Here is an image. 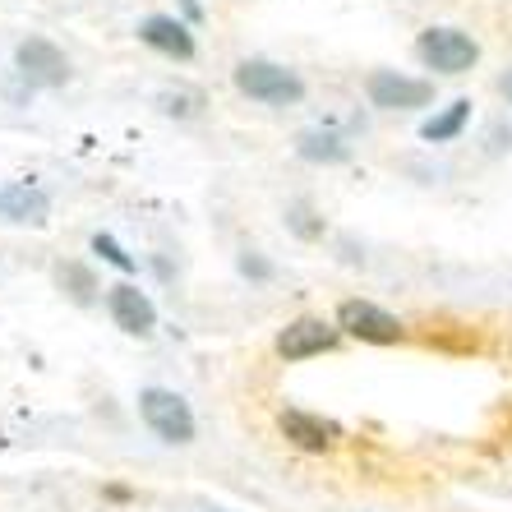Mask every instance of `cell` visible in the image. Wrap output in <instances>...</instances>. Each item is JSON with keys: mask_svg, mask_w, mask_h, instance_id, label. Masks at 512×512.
Instances as JSON below:
<instances>
[{"mask_svg": "<svg viewBox=\"0 0 512 512\" xmlns=\"http://www.w3.org/2000/svg\"><path fill=\"white\" fill-rule=\"evenodd\" d=\"M0 217H5V222H24V227H42V222L51 217L47 190H37V185H28V180L5 185V190H0Z\"/></svg>", "mask_w": 512, "mask_h": 512, "instance_id": "11", "label": "cell"}, {"mask_svg": "<svg viewBox=\"0 0 512 512\" xmlns=\"http://www.w3.org/2000/svg\"><path fill=\"white\" fill-rule=\"evenodd\" d=\"M107 310L120 333H130V337H148L157 328V305L148 300V291H139L134 282L107 286Z\"/></svg>", "mask_w": 512, "mask_h": 512, "instance_id": "8", "label": "cell"}, {"mask_svg": "<svg viewBox=\"0 0 512 512\" xmlns=\"http://www.w3.org/2000/svg\"><path fill=\"white\" fill-rule=\"evenodd\" d=\"M286 231L296 240H323V217H319V208H314L310 199H291L286 203Z\"/></svg>", "mask_w": 512, "mask_h": 512, "instance_id": "15", "label": "cell"}, {"mask_svg": "<svg viewBox=\"0 0 512 512\" xmlns=\"http://www.w3.org/2000/svg\"><path fill=\"white\" fill-rule=\"evenodd\" d=\"M416 56L434 74H466L476 70L480 42L471 33H462V28H425L416 37Z\"/></svg>", "mask_w": 512, "mask_h": 512, "instance_id": "3", "label": "cell"}, {"mask_svg": "<svg viewBox=\"0 0 512 512\" xmlns=\"http://www.w3.org/2000/svg\"><path fill=\"white\" fill-rule=\"evenodd\" d=\"M180 10H185V19H190V24H199V19H203V0H180Z\"/></svg>", "mask_w": 512, "mask_h": 512, "instance_id": "20", "label": "cell"}, {"mask_svg": "<svg viewBox=\"0 0 512 512\" xmlns=\"http://www.w3.org/2000/svg\"><path fill=\"white\" fill-rule=\"evenodd\" d=\"M236 268H240V277H250V282H273V263L263 259L259 250H240Z\"/></svg>", "mask_w": 512, "mask_h": 512, "instance_id": "18", "label": "cell"}, {"mask_svg": "<svg viewBox=\"0 0 512 512\" xmlns=\"http://www.w3.org/2000/svg\"><path fill=\"white\" fill-rule=\"evenodd\" d=\"M14 65H19V74L37 88H65L74 74L70 56H65L51 37H24V42L14 47Z\"/></svg>", "mask_w": 512, "mask_h": 512, "instance_id": "6", "label": "cell"}, {"mask_svg": "<svg viewBox=\"0 0 512 512\" xmlns=\"http://www.w3.org/2000/svg\"><path fill=\"white\" fill-rule=\"evenodd\" d=\"M139 42L143 47L162 51V56L171 60H190L194 56V33L185 19H176V14H148L139 24Z\"/></svg>", "mask_w": 512, "mask_h": 512, "instance_id": "10", "label": "cell"}, {"mask_svg": "<svg viewBox=\"0 0 512 512\" xmlns=\"http://www.w3.org/2000/svg\"><path fill=\"white\" fill-rule=\"evenodd\" d=\"M93 254H102V259H107L111 268H120V273H134V268H139V263H134V254H125V250L116 245V240L102 236V231L93 236Z\"/></svg>", "mask_w": 512, "mask_h": 512, "instance_id": "17", "label": "cell"}, {"mask_svg": "<svg viewBox=\"0 0 512 512\" xmlns=\"http://www.w3.org/2000/svg\"><path fill=\"white\" fill-rule=\"evenodd\" d=\"M365 97L379 111H420L434 102V84L416 79V74H402V70H374L365 79Z\"/></svg>", "mask_w": 512, "mask_h": 512, "instance_id": "5", "label": "cell"}, {"mask_svg": "<svg viewBox=\"0 0 512 512\" xmlns=\"http://www.w3.org/2000/svg\"><path fill=\"white\" fill-rule=\"evenodd\" d=\"M157 102H162L167 116H180V120H194L203 111V93H194V88H167Z\"/></svg>", "mask_w": 512, "mask_h": 512, "instance_id": "16", "label": "cell"}, {"mask_svg": "<svg viewBox=\"0 0 512 512\" xmlns=\"http://www.w3.org/2000/svg\"><path fill=\"white\" fill-rule=\"evenodd\" d=\"M231 84H236L240 97L263 102V107H296L300 97H305V79L296 70H286V65L263 60V56L240 60L236 70H231Z\"/></svg>", "mask_w": 512, "mask_h": 512, "instance_id": "1", "label": "cell"}, {"mask_svg": "<svg viewBox=\"0 0 512 512\" xmlns=\"http://www.w3.org/2000/svg\"><path fill=\"white\" fill-rule=\"evenodd\" d=\"M277 429L300 453H333V443H337V425H328L314 411H300V406H286L282 416H277Z\"/></svg>", "mask_w": 512, "mask_h": 512, "instance_id": "9", "label": "cell"}, {"mask_svg": "<svg viewBox=\"0 0 512 512\" xmlns=\"http://www.w3.org/2000/svg\"><path fill=\"white\" fill-rule=\"evenodd\" d=\"M56 286L74 300V305H97V291H107V286L97 282L93 268H88V263H79V259L56 263Z\"/></svg>", "mask_w": 512, "mask_h": 512, "instance_id": "14", "label": "cell"}, {"mask_svg": "<svg viewBox=\"0 0 512 512\" xmlns=\"http://www.w3.org/2000/svg\"><path fill=\"white\" fill-rule=\"evenodd\" d=\"M499 93H503V102L512 107V70H503V74H499Z\"/></svg>", "mask_w": 512, "mask_h": 512, "instance_id": "21", "label": "cell"}, {"mask_svg": "<svg viewBox=\"0 0 512 512\" xmlns=\"http://www.w3.org/2000/svg\"><path fill=\"white\" fill-rule=\"evenodd\" d=\"M337 328L370 346H397L406 337V323L397 314H388L383 305H374V300H342L337 305Z\"/></svg>", "mask_w": 512, "mask_h": 512, "instance_id": "4", "label": "cell"}, {"mask_svg": "<svg viewBox=\"0 0 512 512\" xmlns=\"http://www.w3.org/2000/svg\"><path fill=\"white\" fill-rule=\"evenodd\" d=\"M503 148H512V130L494 125V130H489V153H503Z\"/></svg>", "mask_w": 512, "mask_h": 512, "instance_id": "19", "label": "cell"}, {"mask_svg": "<svg viewBox=\"0 0 512 512\" xmlns=\"http://www.w3.org/2000/svg\"><path fill=\"white\" fill-rule=\"evenodd\" d=\"M296 153L305 157V162H314V167H337V162L351 157V143L333 130H305L296 139Z\"/></svg>", "mask_w": 512, "mask_h": 512, "instance_id": "12", "label": "cell"}, {"mask_svg": "<svg viewBox=\"0 0 512 512\" xmlns=\"http://www.w3.org/2000/svg\"><path fill=\"white\" fill-rule=\"evenodd\" d=\"M466 125H471V97H457V102H448V107L434 111V116L420 125V139L425 143H453Z\"/></svg>", "mask_w": 512, "mask_h": 512, "instance_id": "13", "label": "cell"}, {"mask_svg": "<svg viewBox=\"0 0 512 512\" xmlns=\"http://www.w3.org/2000/svg\"><path fill=\"white\" fill-rule=\"evenodd\" d=\"M337 342H342V328L337 323H323L314 319V314H300V319H291L277 333V356L282 360H314V356H328V351H337Z\"/></svg>", "mask_w": 512, "mask_h": 512, "instance_id": "7", "label": "cell"}, {"mask_svg": "<svg viewBox=\"0 0 512 512\" xmlns=\"http://www.w3.org/2000/svg\"><path fill=\"white\" fill-rule=\"evenodd\" d=\"M139 420L148 429H153L162 443H171V448H185V443H194V411L190 402L180 393H171V388H143L139 393Z\"/></svg>", "mask_w": 512, "mask_h": 512, "instance_id": "2", "label": "cell"}]
</instances>
